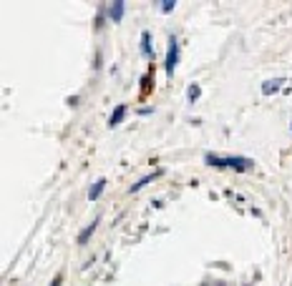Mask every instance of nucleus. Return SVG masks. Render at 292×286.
Instances as JSON below:
<instances>
[{
	"label": "nucleus",
	"instance_id": "nucleus-4",
	"mask_svg": "<svg viewBox=\"0 0 292 286\" xmlns=\"http://www.w3.org/2000/svg\"><path fill=\"white\" fill-rule=\"evenodd\" d=\"M123 116H126V105H116L114 113H111V118H109V126H111V128L118 126V123L123 121Z\"/></svg>",
	"mask_w": 292,
	"mask_h": 286
},
{
	"label": "nucleus",
	"instance_id": "nucleus-5",
	"mask_svg": "<svg viewBox=\"0 0 292 286\" xmlns=\"http://www.w3.org/2000/svg\"><path fill=\"white\" fill-rule=\"evenodd\" d=\"M161 173H164V171L159 168V171H154V173H149V176H144V179H141V181H136V183L131 186V193H134V191H139V188H144L146 183H151V181L156 179V176H161Z\"/></svg>",
	"mask_w": 292,
	"mask_h": 286
},
{
	"label": "nucleus",
	"instance_id": "nucleus-3",
	"mask_svg": "<svg viewBox=\"0 0 292 286\" xmlns=\"http://www.w3.org/2000/svg\"><path fill=\"white\" fill-rule=\"evenodd\" d=\"M282 83H285V78H272V80H264V83H262V93H264V96H272V93H277L280 88H282Z\"/></svg>",
	"mask_w": 292,
	"mask_h": 286
},
{
	"label": "nucleus",
	"instance_id": "nucleus-9",
	"mask_svg": "<svg viewBox=\"0 0 292 286\" xmlns=\"http://www.w3.org/2000/svg\"><path fill=\"white\" fill-rule=\"evenodd\" d=\"M96 226H98V221H91V224H88L86 229H83V231L78 234V244H86V241L91 238V234L96 231Z\"/></svg>",
	"mask_w": 292,
	"mask_h": 286
},
{
	"label": "nucleus",
	"instance_id": "nucleus-8",
	"mask_svg": "<svg viewBox=\"0 0 292 286\" xmlns=\"http://www.w3.org/2000/svg\"><path fill=\"white\" fill-rule=\"evenodd\" d=\"M123 8H126V5H123V0H116V3L109 8L111 20H121V18H123Z\"/></svg>",
	"mask_w": 292,
	"mask_h": 286
},
{
	"label": "nucleus",
	"instance_id": "nucleus-2",
	"mask_svg": "<svg viewBox=\"0 0 292 286\" xmlns=\"http://www.w3.org/2000/svg\"><path fill=\"white\" fill-rule=\"evenodd\" d=\"M176 63H179V40L172 35L169 38V51H166V73H174V68H176Z\"/></svg>",
	"mask_w": 292,
	"mask_h": 286
},
{
	"label": "nucleus",
	"instance_id": "nucleus-7",
	"mask_svg": "<svg viewBox=\"0 0 292 286\" xmlns=\"http://www.w3.org/2000/svg\"><path fill=\"white\" fill-rule=\"evenodd\" d=\"M141 53H144V55H151V53H154V51H151V33H149V30L141 33Z\"/></svg>",
	"mask_w": 292,
	"mask_h": 286
},
{
	"label": "nucleus",
	"instance_id": "nucleus-11",
	"mask_svg": "<svg viewBox=\"0 0 292 286\" xmlns=\"http://www.w3.org/2000/svg\"><path fill=\"white\" fill-rule=\"evenodd\" d=\"M176 8V0H164V3H161V10L164 13H169V10H174Z\"/></svg>",
	"mask_w": 292,
	"mask_h": 286
},
{
	"label": "nucleus",
	"instance_id": "nucleus-6",
	"mask_svg": "<svg viewBox=\"0 0 292 286\" xmlns=\"http://www.w3.org/2000/svg\"><path fill=\"white\" fill-rule=\"evenodd\" d=\"M103 188H106V179H98V181L91 186V191H88V199H91V201H96L98 196L103 193Z\"/></svg>",
	"mask_w": 292,
	"mask_h": 286
},
{
	"label": "nucleus",
	"instance_id": "nucleus-12",
	"mask_svg": "<svg viewBox=\"0 0 292 286\" xmlns=\"http://www.w3.org/2000/svg\"><path fill=\"white\" fill-rule=\"evenodd\" d=\"M290 126H292V123H290Z\"/></svg>",
	"mask_w": 292,
	"mask_h": 286
},
{
	"label": "nucleus",
	"instance_id": "nucleus-1",
	"mask_svg": "<svg viewBox=\"0 0 292 286\" xmlns=\"http://www.w3.org/2000/svg\"><path fill=\"white\" fill-rule=\"evenodd\" d=\"M204 161L209 166H217V168H234V171H249L255 166L252 158H244V156H214V153H206Z\"/></svg>",
	"mask_w": 292,
	"mask_h": 286
},
{
	"label": "nucleus",
	"instance_id": "nucleus-10",
	"mask_svg": "<svg viewBox=\"0 0 292 286\" xmlns=\"http://www.w3.org/2000/svg\"><path fill=\"white\" fill-rule=\"evenodd\" d=\"M186 96H189V101H197V98L202 96V88H199L197 83H192L189 88H186Z\"/></svg>",
	"mask_w": 292,
	"mask_h": 286
}]
</instances>
